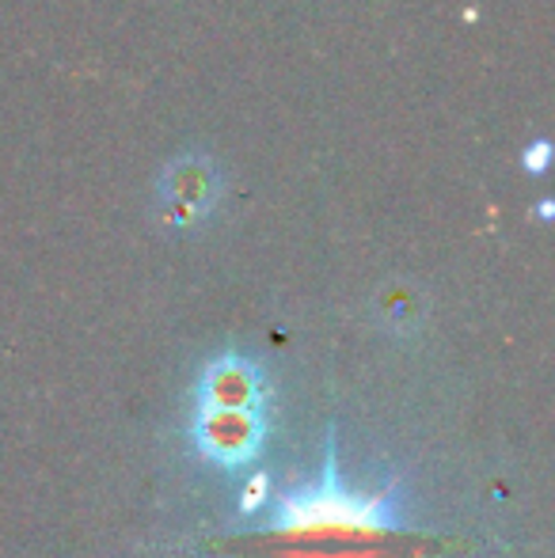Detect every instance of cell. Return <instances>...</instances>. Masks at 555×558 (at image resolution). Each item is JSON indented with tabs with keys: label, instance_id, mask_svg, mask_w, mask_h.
<instances>
[{
	"label": "cell",
	"instance_id": "obj_1",
	"mask_svg": "<svg viewBox=\"0 0 555 558\" xmlns=\"http://www.w3.org/2000/svg\"><path fill=\"white\" fill-rule=\"evenodd\" d=\"M400 483L354 494L339 475L335 437L319 483L278 490L244 551L260 558H430V539L400 521Z\"/></svg>",
	"mask_w": 555,
	"mask_h": 558
},
{
	"label": "cell",
	"instance_id": "obj_2",
	"mask_svg": "<svg viewBox=\"0 0 555 558\" xmlns=\"http://www.w3.org/2000/svg\"><path fill=\"white\" fill-rule=\"evenodd\" d=\"M225 194V171L209 153H179L156 179V217L168 228H194L217 209Z\"/></svg>",
	"mask_w": 555,
	"mask_h": 558
},
{
	"label": "cell",
	"instance_id": "obj_3",
	"mask_svg": "<svg viewBox=\"0 0 555 558\" xmlns=\"http://www.w3.org/2000/svg\"><path fill=\"white\" fill-rule=\"evenodd\" d=\"M191 441L209 463L237 471L260 456L267 441V414L263 411H221V407H194Z\"/></svg>",
	"mask_w": 555,
	"mask_h": 558
},
{
	"label": "cell",
	"instance_id": "obj_4",
	"mask_svg": "<svg viewBox=\"0 0 555 558\" xmlns=\"http://www.w3.org/2000/svg\"><path fill=\"white\" fill-rule=\"evenodd\" d=\"M194 399H198V407H221V411H263L267 407V384L248 357L221 353L202 368Z\"/></svg>",
	"mask_w": 555,
	"mask_h": 558
},
{
	"label": "cell",
	"instance_id": "obj_5",
	"mask_svg": "<svg viewBox=\"0 0 555 558\" xmlns=\"http://www.w3.org/2000/svg\"><path fill=\"white\" fill-rule=\"evenodd\" d=\"M544 160H548V141H536V145L526 153V168L541 171V168H544Z\"/></svg>",
	"mask_w": 555,
	"mask_h": 558
}]
</instances>
